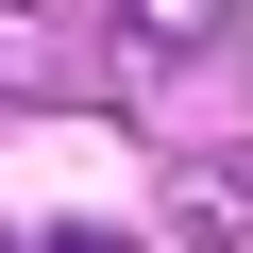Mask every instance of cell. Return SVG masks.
Instances as JSON below:
<instances>
[{
  "label": "cell",
  "instance_id": "cell-2",
  "mask_svg": "<svg viewBox=\"0 0 253 253\" xmlns=\"http://www.w3.org/2000/svg\"><path fill=\"white\" fill-rule=\"evenodd\" d=\"M101 84H118V51H84L51 17H0V101H101Z\"/></svg>",
  "mask_w": 253,
  "mask_h": 253
},
{
  "label": "cell",
  "instance_id": "cell-4",
  "mask_svg": "<svg viewBox=\"0 0 253 253\" xmlns=\"http://www.w3.org/2000/svg\"><path fill=\"white\" fill-rule=\"evenodd\" d=\"M0 253H135V236H84V219H68V236H0Z\"/></svg>",
  "mask_w": 253,
  "mask_h": 253
},
{
  "label": "cell",
  "instance_id": "cell-1",
  "mask_svg": "<svg viewBox=\"0 0 253 253\" xmlns=\"http://www.w3.org/2000/svg\"><path fill=\"white\" fill-rule=\"evenodd\" d=\"M152 68L253 84V17H236V0H118V84H152Z\"/></svg>",
  "mask_w": 253,
  "mask_h": 253
},
{
  "label": "cell",
  "instance_id": "cell-3",
  "mask_svg": "<svg viewBox=\"0 0 253 253\" xmlns=\"http://www.w3.org/2000/svg\"><path fill=\"white\" fill-rule=\"evenodd\" d=\"M236 219H253L236 169H186V186H169V236H236Z\"/></svg>",
  "mask_w": 253,
  "mask_h": 253
}]
</instances>
